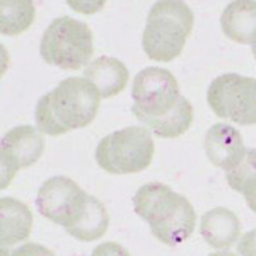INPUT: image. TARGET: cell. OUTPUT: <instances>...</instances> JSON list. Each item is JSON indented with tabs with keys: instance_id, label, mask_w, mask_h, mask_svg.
I'll use <instances>...</instances> for the list:
<instances>
[{
	"instance_id": "1",
	"label": "cell",
	"mask_w": 256,
	"mask_h": 256,
	"mask_svg": "<svg viewBox=\"0 0 256 256\" xmlns=\"http://www.w3.org/2000/svg\"><path fill=\"white\" fill-rule=\"evenodd\" d=\"M135 118L160 138H176L193 123V106L180 94V86L169 70L147 67L135 76L132 88Z\"/></svg>"
},
{
	"instance_id": "2",
	"label": "cell",
	"mask_w": 256,
	"mask_h": 256,
	"mask_svg": "<svg viewBox=\"0 0 256 256\" xmlns=\"http://www.w3.org/2000/svg\"><path fill=\"white\" fill-rule=\"evenodd\" d=\"M98 89L88 79L68 77L38 101L34 111L41 134L58 137L90 125L99 111Z\"/></svg>"
},
{
	"instance_id": "3",
	"label": "cell",
	"mask_w": 256,
	"mask_h": 256,
	"mask_svg": "<svg viewBox=\"0 0 256 256\" xmlns=\"http://www.w3.org/2000/svg\"><path fill=\"white\" fill-rule=\"evenodd\" d=\"M134 208L144 220H147L150 232L168 246L184 242L196 226V214L193 205L168 184L147 183L134 195Z\"/></svg>"
},
{
	"instance_id": "4",
	"label": "cell",
	"mask_w": 256,
	"mask_h": 256,
	"mask_svg": "<svg viewBox=\"0 0 256 256\" xmlns=\"http://www.w3.org/2000/svg\"><path fill=\"white\" fill-rule=\"evenodd\" d=\"M192 9L180 0L156 2L148 12L142 36V48L154 62H172L181 55L193 31Z\"/></svg>"
},
{
	"instance_id": "5",
	"label": "cell",
	"mask_w": 256,
	"mask_h": 256,
	"mask_svg": "<svg viewBox=\"0 0 256 256\" xmlns=\"http://www.w3.org/2000/svg\"><path fill=\"white\" fill-rule=\"evenodd\" d=\"M92 52L94 38L90 28L68 16L52 20L41 36V58L55 67L79 70L84 65H89Z\"/></svg>"
},
{
	"instance_id": "6",
	"label": "cell",
	"mask_w": 256,
	"mask_h": 256,
	"mask_svg": "<svg viewBox=\"0 0 256 256\" xmlns=\"http://www.w3.org/2000/svg\"><path fill=\"white\" fill-rule=\"evenodd\" d=\"M154 140L147 128L126 126L106 135L96 147L99 168L110 174H135L150 166Z\"/></svg>"
},
{
	"instance_id": "7",
	"label": "cell",
	"mask_w": 256,
	"mask_h": 256,
	"mask_svg": "<svg viewBox=\"0 0 256 256\" xmlns=\"http://www.w3.org/2000/svg\"><path fill=\"white\" fill-rule=\"evenodd\" d=\"M207 102L218 118L239 125H256V79L222 74L210 82Z\"/></svg>"
},
{
	"instance_id": "8",
	"label": "cell",
	"mask_w": 256,
	"mask_h": 256,
	"mask_svg": "<svg viewBox=\"0 0 256 256\" xmlns=\"http://www.w3.org/2000/svg\"><path fill=\"white\" fill-rule=\"evenodd\" d=\"M88 196L89 193H86L74 180L53 176L38 190L36 207L41 216L65 229L79 214Z\"/></svg>"
},
{
	"instance_id": "9",
	"label": "cell",
	"mask_w": 256,
	"mask_h": 256,
	"mask_svg": "<svg viewBox=\"0 0 256 256\" xmlns=\"http://www.w3.org/2000/svg\"><path fill=\"white\" fill-rule=\"evenodd\" d=\"M44 152V137L38 128L20 125L10 128L2 138V190L9 186L20 169L32 166Z\"/></svg>"
},
{
	"instance_id": "10",
	"label": "cell",
	"mask_w": 256,
	"mask_h": 256,
	"mask_svg": "<svg viewBox=\"0 0 256 256\" xmlns=\"http://www.w3.org/2000/svg\"><path fill=\"white\" fill-rule=\"evenodd\" d=\"M205 154L214 166L229 172L241 162L246 147L238 128L229 123H216L205 134Z\"/></svg>"
},
{
	"instance_id": "11",
	"label": "cell",
	"mask_w": 256,
	"mask_h": 256,
	"mask_svg": "<svg viewBox=\"0 0 256 256\" xmlns=\"http://www.w3.org/2000/svg\"><path fill=\"white\" fill-rule=\"evenodd\" d=\"M32 227V214L24 202L12 196L0 200V242L2 256H10L9 248L30 238Z\"/></svg>"
},
{
	"instance_id": "12",
	"label": "cell",
	"mask_w": 256,
	"mask_h": 256,
	"mask_svg": "<svg viewBox=\"0 0 256 256\" xmlns=\"http://www.w3.org/2000/svg\"><path fill=\"white\" fill-rule=\"evenodd\" d=\"M200 234L208 246L216 250H226L239 241L241 222L232 210L217 207L202 216Z\"/></svg>"
},
{
	"instance_id": "13",
	"label": "cell",
	"mask_w": 256,
	"mask_h": 256,
	"mask_svg": "<svg viewBox=\"0 0 256 256\" xmlns=\"http://www.w3.org/2000/svg\"><path fill=\"white\" fill-rule=\"evenodd\" d=\"M84 79H88L98 89L101 98H113L126 88L130 74L123 62L113 56H99L92 60L84 70Z\"/></svg>"
},
{
	"instance_id": "14",
	"label": "cell",
	"mask_w": 256,
	"mask_h": 256,
	"mask_svg": "<svg viewBox=\"0 0 256 256\" xmlns=\"http://www.w3.org/2000/svg\"><path fill=\"white\" fill-rule=\"evenodd\" d=\"M220 26L229 40L239 44H256V2H230L220 16Z\"/></svg>"
},
{
	"instance_id": "15",
	"label": "cell",
	"mask_w": 256,
	"mask_h": 256,
	"mask_svg": "<svg viewBox=\"0 0 256 256\" xmlns=\"http://www.w3.org/2000/svg\"><path fill=\"white\" fill-rule=\"evenodd\" d=\"M110 226V216L104 205L96 196L89 195L74 220L65 227L72 238L80 242H92L101 239L106 234Z\"/></svg>"
},
{
	"instance_id": "16",
	"label": "cell",
	"mask_w": 256,
	"mask_h": 256,
	"mask_svg": "<svg viewBox=\"0 0 256 256\" xmlns=\"http://www.w3.org/2000/svg\"><path fill=\"white\" fill-rule=\"evenodd\" d=\"M226 180L234 192L244 195L248 207L256 214V148H248L241 162L226 172Z\"/></svg>"
},
{
	"instance_id": "17",
	"label": "cell",
	"mask_w": 256,
	"mask_h": 256,
	"mask_svg": "<svg viewBox=\"0 0 256 256\" xmlns=\"http://www.w3.org/2000/svg\"><path fill=\"white\" fill-rule=\"evenodd\" d=\"M0 31L6 36H19L31 28L36 9L30 0H2L0 4Z\"/></svg>"
},
{
	"instance_id": "18",
	"label": "cell",
	"mask_w": 256,
	"mask_h": 256,
	"mask_svg": "<svg viewBox=\"0 0 256 256\" xmlns=\"http://www.w3.org/2000/svg\"><path fill=\"white\" fill-rule=\"evenodd\" d=\"M10 256H55L48 248L38 244V242H24L22 246L10 251Z\"/></svg>"
},
{
	"instance_id": "19",
	"label": "cell",
	"mask_w": 256,
	"mask_h": 256,
	"mask_svg": "<svg viewBox=\"0 0 256 256\" xmlns=\"http://www.w3.org/2000/svg\"><path fill=\"white\" fill-rule=\"evenodd\" d=\"M90 256H130V253L118 242H101L94 248Z\"/></svg>"
},
{
	"instance_id": "20",
	"label": "cell",
	"mask_w": 256,
	"mask_h": 256,
	"mask_svg": "<svg viewBox=\"0 0 256 256\" xmlns=\"http://www.w3.org/2000/svg\"><path fill=\"white\" fill-rule=\"evenodd\" d=\"M238 253L241 256H256V229L246 232L238 241Z\"/></svg>"
},
{
	"instance_id": "21",
	"label": "cell",
	"mask_w": 256,
	"mask_h": 256,
	"mask_svg": "<svg viewBox=\"0 0 256 256\" xmlns=\"http://www.w3.org/2000/svg\"><path fill=\"white\" fill-rule=\"evenodd\" d=\"M208 256H238L236 253H230V251H218V253H212Z\"/></svg>"
},
{
	"instance_id": "22",
	"label": "cell",
	"mask_w": 256,
	"mask_h": 256,
	"mask_svg": "<svg viewBox=\"0 0 256 256\" xmlns=\"http://www.w3.org/2000/svg\"><path fill=\"white\" fill-rule=\"evenodd\" d=\"M253 55H254V60H256V44H253Z\"/></svg>"
}]
</instances>
